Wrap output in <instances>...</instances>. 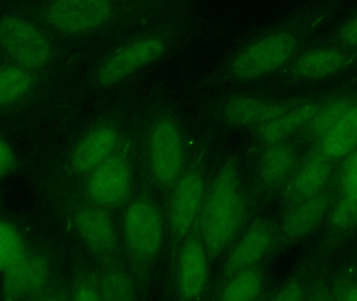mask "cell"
<instances>
[{
	"instance_id": "23",
	"label": "cell",
	"mask_w": 357,
	"mask_h": 301,
	"mask_svg": "<svg viewBox=\"0 0 357 301\" xmlns=\"http://www.w3.org/2000/svg\"><path fill=\"white\" fill-rule=\"evenodd\" d=\"M35 86L33 71L10 63L0 66V108H8L24 100Z\"/></svg>"
},
{
	"instance_id": "6",
	"label": "cell",
	"mask_w": 357,
	"mask_h": 301,
	"mask_svg": "<svg viewBox=\"0 0 357 301\" xmlns=\"http://www.w3.org/2000/svg\"><path fill=\"white\" fill-rule=\"evenodd\" d=\"M0 50L12 63L33 73L45 69L54 58V46L47 34L17 15L0 19Z\"/></svg>"
},
{
	"instance_id": "4",
	"label": "cell",
	"mask_w": 357,
	"mask_h": 301,
	"mask_svg": "<svg viewBox=\"0 0 357 301\" xmlns=\"http://www.w3.org/2000/svg\"><path fill=\"white\" fill-rule=\"evenodd\" d=\"M134 147L121 138L115 151L94 168L86 179L88 201L107 210H123L133 197Z\"/></svg>"
},
{
	"instance_id": "2",
	"label": "cell",
	"mask_w": 357,
	"mask_h": 301,
	"mask_svg": "<svg viewBox=\"0 0 357 301\" xmlns=\"http://www.w3.org/2000/svg\"><path fill=\"white\" fill-rule=\"evenodd\" d=\"M123 210L121 233L126 256L134 279L144 286L165 242V218L146 189L133 196Z\"/></svg>"
},
{
	"instance_id": "14",
	"label": "cell",
	"mask_w": 357,
	"mask_h": 301,
	"mask_svg": "<svg viewBox=\"0 0 357 301\" xmlns=\"http://www.w3.org/2000/svg\"><path fill=\"white\" fill-rule=\"evenodd\" d=\"M278 225L270 219H258L252 223L238 240L231 245L222 267V281L243 269L259 264L276 249Z\"/></svg>"
},
{
	"instance_id": "29",
	"label": "cell",
	"mask_w": 357,
	"mask_h": 301,
	"mask_svg": "<svg viewBox=\"0 0 357 301\" xmlns=\"http://www.w3.org/2000/svg\"><path fill=\"white\" fill-rule=\"evenodd\" d=\"M331 290L333 300L357 301V275L351 273L343 275Z\"/></svg>"
},
{
	"instance_id": "3",
	"label": "cell",
	"mask_w": 357,
	"mask_h": 301,
	"mask_svg": "<svg viewBox=\"0 0 357 301\" xmlns=\"http://www.w3.org/2000/svg\"><path fill=\"white\" fill-rule=\"evenodd\" d=\"M206 150L201 148L189 159L167 197L165 224L171 239V258L178 246L197 230L203 207L206 182Z\"/></svg>"
},
{
	"instance_id": "34",
	"label": "cell",
	"mask_w": 357,
	"mask_h": 301,
	"mask_svg": "<svg viewBox=\"0 0 357 301\" xmlns=\"http://www.w3.org/2000/svg\"><path fill=\"white\" fill-rule=\"evenodd\" d=\"M114 1H131V0H114Z\"/></svg>"
},
{
	"instance_id": "10",
	"label": "cell",
	"mask_w": 357,
	"mask_h": 301,
	"mask_svg": "<svg viewBox=\"0 0 357 301\" xmlns=\"http://www.w3.org/2000/svg\"><path fill=\"white\" fill-rule=\"evenodd\" d=\"M210 260L207 250L193 231L178 246L172 260L174 289L181 300H199L207 289Z\"/></svg>"
},
{
	"instance_id": "16",
	"label": "cell",
	"mask_w": 357,
	"mask_h": 301,
	"mask_svg": "<svg viewBox=\"0 0 357 301\" xmlns=\"http://www.w3.org/2000/svg\"><path fill=\"white\" fill-rule=\"evenodd\" d=\"M331 94L296 98L295 103L278 117L256 130L262 144L271 145L287 140L306 127L312 117L324 106Z\"/></svg>"
},
{
	"instance_id": "11",
	"label": "cell",
	"mask_w": 357,
	"mask_h": 301,
	"mask_svg": "<svg viewBox=\"0 0 357 301\" xmlns=\"http://www.w3.org/2000/svg\"><path fill=\"white\" fill-rule=\"evenodd\" d=\"M312 147L299 162L283 187L284 208L305 201L328 189L337 177L339 164Z\"/></svg>"
},
{
	"instance_id": "32",
	"label": "cell",
	"mask_w": 357,
	"mask_h": 301,
	"mask_svg": "<svg viewBox=\"0 0 357 301\" xmlns=\"http://www.w3.org/2000/svg\"><path fill=\"white\" fill-rule=\"evenodd\" d=\"M15 166V155L10 144L0 136V178L6 176Z\"/></svg>"
},
{
	"instance_id": "20",
	"label": "cell",
	"mask_w": 357,
	"mask_h": 301,
	"mask_svg": "<svg viewBox=\"0 0 357 301\" xmlns=\"http://www.w3.org/2000/svg\"><path fill=\"white\" fill-rule=\"evenodd\" d=\"M331 159L342 161L357 149V91L339 121L314 145Z\"/></svg>"
},
{
	"instance_id": "28",
	"label": "cell",
	"mask_w": 357,
	"mask_h": 301,
	"mask_svg": "<svg viewBox=\"0 0 357 301\" xmlns=\"http://www.w3.org/2000/svg\"><path fill=\"white\" fill-rule=\"evenodd\" d=\"M335 184L337 195L357 202V149L342 160Z\"/></svg>"
},
{
	"instance_id": "21",
	"label": "cell",
	"mask_w": 357,
	"mask_h": 301,
	"mask_svg": "<svg viewBox=\"0 0 357 301\" xmlns=\"http://www.w3.org/2000/svg\"><path fill=\"white\" fill-rule=\"evenodd\" d=\"M264 294V274L259 264L243 269L220 284L218 300L250 301L261 300Z\"/></svg>"
},
{
	"instance_id": "24",
	"label": "cell",
	"mask_w": 357,
	"mask_h": 301,
	"mask_svg": "<svg viewBox=\"0 0 357 301\" xmlns=\"http://www.w3.org/2000/svg\"><path fill=\"white\" fill-rule=\"evenodd\" d=\"M102 300H133L136 289L128 273L117 260L102 265V271L96 277Z\"/></svg>"
},
{
	"instance_id": "26",
	"label": "cell",
	"mask_w": 357,
	"mask_h": 301,
	"mask_svg": "<svg viewBox=\"0 0 357 301\" xmlns=\"http://www.w3.org/2000/svg\"><path fill=\"white\" fill-rule=\"evenodd\" d=\"M318 39L357 50V4L346 8Z\"/></svg>"
},
{
	"instance_id": "13",
	"label": "cell",
	"mask_w": 357,
	"mask_h": 301,
	"mask_svg": "<svg viewBox=\"0 0 357 301\" xmlns=\"http://www.w3.org/2000/svg\"><path fill=\"white\" fill-rule=\"evenodd\" d=\"M335 196V180L328 189L319 195L285 208L282 220L278 225L276 249L301 241L314 233L328 216Z\"/></svg>"
},
{
	"instance_id": "5",
	"label": "cell",
	"mask_w": 357,
	"mask_h": 301,
	"mask_svg": "<svg viewBox=\"0 0 357 301\" xmlns=\"http://www.w3.org/2000/svg\"><path fill=\"white\" fill-rule=\"evenodd\" d=\"M186 163L182 130L174 117L162 115L151 125L148 132L146 164L151 181L165 198Z\"/></svg>"
},
{
	"instance_id": "7",
	"label": "cell",
	"mask_w": 357,
	"mask_h": 301,
	"mask_svg": "<svg viewBox=\"0 0 357 301\" xmlns=\"http://www.w3.org/2000/svg\"><path fill=\"white\" fill-rule=\"evenodd\" d=\"M110 0H52L40 18L58 33L81 36L98 31L112 17Z\"/></svg>"
},
{
	"instance_id": "12",
	"label": "cell",
	"mask_w": 357,
	"mask_h": 301,
	"mask_svg": "<svg viewBox=\"0 0 357 301\" xmlns=\"http://www.w3.org/2000/svg\"><path fill=\"white\" fill-rule=\"evenodd\" d=\"M73 225L82 241L100 265L117 260L119 235L110 210L87 201L75 210Z\"/></svg>"
},
{
	"instance_id": "27",
	"label": "cell",
	"mask_w": 357,
	"mask_h": 301,
	"mask_svg": "<svg viewBox=\"0 0 357 301\" xmlns=\"http://www.w3.org/2000/svg\"><path fill=\"white\" fill-rule=\"evenodd\" d=\"M25 251L20 233L10 223L0 220V273L8 270Z\"/></svg>"
},
{
	"instance_id": "33",
	"label": "cell",
	"mask_w": 357,
	"mask_h": 301,
	"mask_svg": "<svg viewBox=\"0 0 357 301\" xmlns=\"http://www.w3.org/2000/svg\"><path fill=\"white\" fill-rule=\"evenodd\" d=\"M306 300H333V293L331 290L327 289L324 287H317L316 289L312 290L310 295H307Z\"/></svg>"
},
{
	"instance_id": "19",
	"label": "cell",
	"mask_w": 357,
	"mask_h": 301,
	"mask_svg": "<svg viewBox=\"0 0 357 301\" xmlns=\"http://www.w3.org/2000/svg\"><path fill=\"white\" fill-rule=\"evenodd\" d=\"M299 160L297 149L289 140L266 145L258 166L260 180L268 189H283Z\"/></svg>"
},
{
	"instance_id": "30",
	"label": "cell",
	"mask_w": 357,
	"mask_h": 301,
	"mask_svg": "<svg viewBox=\"0 0 357 301\" xmlns=\"http://www.w3.org/2000/svg\"><path fill=\"white\" fill-rule=\"evenodd\" d=\"M307 298L305 287L302 285L301 281L297 279L289 281V283L281 286L276 292L271 296V300L275 301H298L304 300Z\"/></svg>"
},
{
	"instance_id": "15",
	"label": "cell",
	"mask_w": 357,
	"mask_h": 301,
	"mask_svg": "<svg viewBox=\"0 0 357 301\" xmlns=\"http://www.w3.org/2000/svg\"><path fill=\"white\" fill-rule=\"evenodd\" d=\"M2 298L10 300H35L46 287L50 277V264L41 252L25 251L6 272L2 273Z\"/></svg>"
},
{
	"instance_id": "17",
	"label": "cell",
	"mask_w": 357,
	"mask_h": 301,
	"mask_svg": "<svg viewBox=\"0 0 357 301\" xmlns=\"http://www.w3.org/2000/svg\"><path fill=\"white\" fill-rule=\"evenodd\" d=\"M121 138V132L112 124H100L92 128L73 149L71 170L79 176L87 177L115 151Z\"/></svg>"
},
{
	"instance_id": "9",
	"label": "cell",
	"mask_w": 357,
	"mask_h": 301,
	"mask_svg": "<svg viewBox=\"0 0 357 301\" xmlns=\"http://www.w3.org/2000/svg\"><path fill=\"white\" fill-rule=\"evenodd\" d=\"M167 44L157 36L138 38L111 52L100 65L96 79L102 88L112 87L158 61Z\"/></svg>"
},
{
	"instance_id": "8",
	"label": "cell",
	"mask_w": 357,
	"mask_h": 301,
	"mask_svg": "<svg viewBox=\"0 0 357 301\" xmlns=\"http://www.w3.org/2000/svg\"><path fill=\"white\" fill-rule=\"evenodd\" d=\"M357 64V50L317 39L287 65V75L300 82H318Z\"/></svg>"
},
{
	"instance_id": "31",
	"label": "cell",
	"mask_w": 357,
	"mask_h": 301,
	"mask_svg": "<svg viewBox=\"0 0 357 301\" xmlns=\"http://www.w3.org/2000/svg\"><path fill=\"white\" fill-rule=\"evenodd\" d=\"M70 298L79 301L102 300L96 279H90L88 277H81L75 284V288L71 292Z\"/></svg>"
},
{
	"instance_id": "1",
	"label": "cell",
	"mask_w": 357,
	"mask_h": 301,
	"mask_svg": "<svg viewBox=\"0 0 357 301\" xmlns=\"http://www.w3.org/2000/svg\"><path fill=\"white\" fill-rule=\"evenodd\" d=\"M248 199L238 162L229 157L207 185L197 231L210 260L231 247L245 227Z\"/></svg>"
},
{
	"instance_id": "22",
	"label": "cell",
	"mask_w": 357,
	"mask_h": 301,
	"mask_svg": "<svg viewBox=\"0 0 357 301\" xmlns=\"http://www.w3.org/2000/svg\"><path fill=\"white\" fill-rule=\"evenodd\" d=\"M357 88L333 92L324 106L312 117V121L300 132L304 140L316 144L339 121L344 111L356 96Z\"/></svg>"
},
{
	"instance_id": "25",
	"label": "cell",
	"mask_w": 357,
	"mask_h": 301,
	"mask_svg": "<svg viewBox=\"0 0 357 301\" xmlns=\"http://www.w3.org/2000/svg\"><path fill=\"white\" fill-rule=\"evenodd\" d=\"M357 230V202L335 196V201L327 216V235L333 242L345 239Z\"/></svg>"
},
{
	"instance_id": "18",
	"label": "cell",
	"mask_w": 357,
	"mask_h": 301,
	"mask_svg": "<svg viewBox=\"0 0 357 301\" xmlns=\"http://www.w3.org/2000/svg\"><path fill=\"white\" fill-rule=\"evenodd\" d=\"M294 100H276L260 96H236L229 98L222 109L227 123L236 127H260L287 111Z\"/></svg>"
}]
</instances>
